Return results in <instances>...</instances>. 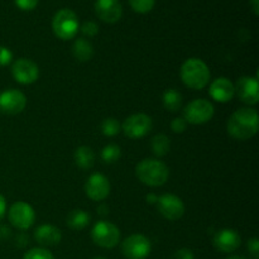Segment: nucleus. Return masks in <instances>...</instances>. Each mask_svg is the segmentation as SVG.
<instances>
[{
  "instance_id": "1",
  "label": "nucleus",
  "mask_w": 259,
  "mask_h": 259,
  "mask_svg": "<svg viewBox=\"0 0 259 259\" xmlns=\"http://www.w3.org/2000/svg\"><path fill=\"white\" fill-rule=\"evenodd\" d=\"M259 115L253 108H240L232 114L227 123L230 137L238 141H248L258 133Z\"/></svg>"
},
{
  "instance_id": "2",
  "label": "nucleus",
  "mask_w": 259,
  "mask_h": 259,
  "mask_svg": "<svg viewBox=\"0 0 259 259\" xmlns=\"http://www.w3.org/2000/svg\"><path fill=\"white\" fill-rule=\"evenodd\" d=\"M180 77L186 88L201 90L206 88L211 78V72L206 63L196 57L185 61L180 70Z\"/></svg>"
},
{
  "instance_id": "3",
  "label": "nucleus",
  "mask_w": 259,
  "mask_h": 259,
  "mask_svg": "<svg viewBox=\"0 0 259 259\" xmlns=\"http://www.w3.org/2000/svg\"><path fill=\"white\" fill-rule=\"evenodd\" d=\"M136 176L147 186L159 187L168 181L169 169L162 161L146 158L136 166Z\"/></svg>"
},
{
  "instance_id": "4",
  "label": "nucleus",
  "mask_w": 259,
  "mask_h": 259,
  "mask_svg": "<svg viewBox=\"0 0 259 259\" xmlns=\"http://www.w3.org/2000/svg\"><path fill=\"white\" fill-rule=\"evenodd\" d=\"M52 29L57 38L62 40L73 39L80 29L76 13L71 9H61L52 19Z\"/></svg>"
},
{
  "instance_id": "5",
  "label": "nucleus",
  "mask_w": 259,
  "mask_h": 259,
  "mask_svg": "<svg viewBox=\"0 0 259 259\" xmlns=\"http://www.w3.org/2000/svg\"><path fill=\"white\" fill-rule=\"evenodd\" d=\"M120 230L108 220H99L91 229V239L96 245L105 249H113L120 242Z\"/></svg>"
},
{
  "instance_id": "6",
  "label": "nucleus",
  "mask_w": 259,
  "mask_h": 259,
  "mask_svg": "<svg viewBox=\"0 0 259 259\" xmlns=\"http://www.w3.org/2000/svg\"><path fill=\"white\" fill-rule=\"evenodd\" d=\"M215 114V108L206 99H195L190 101L184 109V116L187 124L201 125L212 119Z\"/></svg>"
},
{
  "instance_id": "7",
  "label": "nucleus",
  "mask_w": 259,
  "mask_h": 259,
  "mask_svg": "<svg viewBox=\"0 0 259 259\" xmlns=\"http://www.w3.org/2000/svg\"><path fill=\"white\" fill-rule=\"evenodd\" d=\"M153 128V121L147 114L138 113L128 116L121 125V131L128 138L139 139L146 137Z\"/></svg>"
},
{
  "instance_id": "8",
  "label": "nucleus",
  "mask_w": 259,
  "mask_h": 259,
  "mask_svg": "<svg viewBox=\"0 0 259 259\" xmlns=\"http://www.w3.org/2000/svg\"><path fill=\"white\" fill-rule=\"evenodd\" d=\"M8 219L10 224L19 230H27L34 224L35 212L29 204L24 201H17L10 206L8 211Z\"/></svg>"
},
{
  "instance_id": "9",
  "label": "nucleus",
  "mask_w": 259,
  "mask_h": 259,
  "mask_svg": "<svg viewBox=\"0 0 259 259\" xmlns=\"http://www.w3.org/2000/svg\"><path fill=\"white\" fill-rule=\"evenodd\" d=\"M27 106V96L17 89H8L0 93V113L17 115Z\"/></svg>"
},
{
  "instance_id": "10",
  "label": "nucleus",
  "mask_w": 259,
  "mask_h": 259,
  "mask_svg": "<svg viewBox=\"0 0 259 259\" xmlns=\"http://www.w3.org/2000/svg\"><path fill=\"white\" fill-rule=\"evenodd\" d=\"M12 75L20 85H32L39 78V67L29 58H18L12 66Z\"/></svg>"
},
{
  "instance_id": "11",
  "label": "nucleus",
  "mask_w": 259,
  "mask_h": 259,
  "mask_svg": "<svg viewBox=\"0 0 259 259\" xmlns=\"http://www.w3.org/2000/svg\"><path fill=\"white\" fill-rule=\"evenodd\" d=\"M152 249L151 242L142 234H133L126 238L121 244V252L128 259H144Z\"/></svg>"
},
{
  "instance_id": "12",
  "label": "nucleus",
  "mask_w": 259,
  "mask_h": 259,
  "mask_svg": "<svg viewBox=\"0 0 259 259\" xmlns=\"http://www.w3.org/2000/svg\"><path fill=\"white\" fill-rule=\"evenodd\" d=\"M235 95L247 105H255L259 101V82L254 76H243L238 78L234 85Z\"/></svg>"
},
{
  "instance_id": "13",
  "label": "nucleus",
  "mask_w": 259,
  "mask_h": 259,
  "mask_svg": "<svg viewBox=\"0 0 259 259\" xmlns=\"http://www.w3.org/2000/svg\"><path fill=\"white\" fill-rule=\"evenodd\" d=\"M110 181L103 174H93L85 184V194L93 201H103L110 194Z\"/></svg>"
},
{
  "instance_id": "14",
  "label": "nucleus",
  "mask_w": 259,
  "mask_h": 259,
  "mask_svg": "<svg viewBox=\"0 0 259 259\" xmlns=\"http://www.w3.org/2000/svg\"><path fill=\"white\" fill-rule=\"evenodd\" d=\"M159 214L168 220H179L185 214V205L179 196L174 194H164L157 200Z\"/></svg>"
},
{
  "instance_id": "15",
  "label": "nucleus",
  "mask_w": 259,
  "mask_h": 259,
  "mask_svg": "<svg viewBox=\"0 0 259 259\" xmlns=\"http://www.w3.org/2000/svg\"><path fill=\"white\" fill-rule=\"evenodd\" d=\"M212 243H214V247L219 252L232 253L235 252L240 247V244H242V238H240L239 233L237 230L225 228V229L219 230L215 234Z\"/></svg>"
},
{
  "instance_id": "16",
  "label": "nucleus",
  "mask_w": 259,
  "mask_h": 259,
  "mask_svg": "<svg viewBox=\"0 0 259 259\" xmlns=\"http://www.w3.org/2000/svg\"><path fill=\"white\" fill-rule=\"evenodd\" d=\"M95 13L103 22L113 24L123 15V7L119 0H96Z\"/></svg>"
},
{
  "instance_id": "17",
  "label": "nucleus",
  "mask_w": 259,
  "mask_h": 259,
  "mask_svg": "<svg viewBox=\"0 0 259 259\" xmlns=\"http://www.w3.org/2000/svg\"><path fill=\"white\" fill-rule=\"evenodd\" d=\"M210 96L218 103H228L235 95L234 83L227 77H218L210 85Z\"/></svg>"
},
{
  "instance_id": "18",
  "label": "nucleus",
  "mask_w": 259,
  "mask_h": 259,
  "mask_svg": "<svg viewBox=\"0 0 259 259\" xmlns=\"http://www.w3.org/2000/svg\"><path fill=\"white\" fill-rule=\"evenodd\" d=\"M34 239L38 244L43 247H55L60 244L62 239V233L57 227L51 224H42L35 229Z\"/></svg>"
},
{
  "instance_id": "19",
  "label": "nucleus",
  "mask_w": 259,
  "mask_h": 259,
  "mask_svg": "<svg viewBox=\"0 0 259 259\" xmlns=\"http://www.w3.org/2000/svg\"><path fill=\"white\" fill-rule=\"evenodd\" d=\"M90 215L88 214L86 211L81 209H76L72 210L70 214L67 215L66 218V224L70 229L72 230H83L89 224H90Z\"/></svg>"
},
{
  "instance_id": "20",
  "label": "nucleus",
  "mask_w": 259,
  "mask_h": 259,
  "mask_svg": "<svg viewBox=\"0 0 259 259\" xmlns=\"http://www.w3.org/2000/svg\"><path fill=\"white\" fill-rule=\"evenodd\" d=\"M73 57L80 62H88L94 56V47L85 38H78L72 46Z\"/></svg>"
},
{
  "instance_id": "21",
  "label": "nucleus",
  "mask_w": 259,
  "mask_h": 259,
  "mask_svg": "<svg viewBox=\"0 0 259 259\" xmlns=\"http://www.w3.org/2000/svg\"><path fill=\"white\" fill-rule=\"evenodd\" d=\"M75 162L81 169H90L93 168L95 163V153L93 149L88 146L78 147L75 151Z\"/></svg>"
},
{
  "instance_id": "22",
  "label": "nucleus",
  "mask_w": 259,
  "mask_h": 259,
  "mask_svg": "<svg viewBox=\"0 0 259 259\" xmlns=\"http://www.w3.org/2000/svg\"><path fill=\"white\" fill-rule=\"evenodd\" d=\"M151 148L154 156L164 157L169 153L171 149V139L166 134H157L152 138Z\"/></svg>"
},
{
  "instance_id": "23",
  "label": "nucleus",
  "mask_w": 259,
  "mask_h": 259,
  "mask_svg": "<svg viewBox=\"0 0 259 259\" xmlns=\"http://www.w3.org/2000/svg\"><path fill=\"white\" fill-rule=\"evenodd\" d=\"M162 101H163V105L167 110L172 111V113H176V111H179L181 109L182 95L176 89H168V90L164 91Z\"/></svg>"
},
{
  "instance_id": "24",
  "label": "nucleus",
  "mask_w": 259,
  "mask_h": 259,
  "mask_svg": "<svg viewBox=\"0 0 259 259\" xmlns=\"http://www.w3.org/2000/svg\"><path fill=\"white\" fill-rule=\"evenodd\" d=\"M120 157L121 149L118 144H108L101 151V159L108 164L115 163V162H118L120 159Z\"/></svg>"
},
{
  "instance_id": "25",
  "label": "nucleus",
  "mask_w": 259,
  "mask_h": 259,
  "mask_svg": "<svg viewBox=\"0 0 259 259\" xmlns=\"http://www.w3.org/2000/svg\"><path fill=\"white\" fill-rule=\"evenodd\" d=\"M101 132L105 137H115L121 132V125L115 118H106L101 123Z\"/></svg>"
},
{
  "instance_id": "26",
  "label": "nucleus",
  "mask_w": 259,
  "mask_h": 259,
  "mask_svg": "<svg viewBox=\"0 0 259 259\" xmlns=\"http://www.w3.org/2000/svg\"><path fill=\"white\" fill-rule=\"evenodd\" d=\"M156 0H129L132 9L141 14H146V13L151 12L154 7Z\"/></svg>"
},
{
  "instance_id": "27",
  "label": "nucleus",
  "mask_w": 259,
  "mask_h": 259,
  "mask_svg": "<svg viewBox=\"0 0 259 259\" xmlns=\"http://www.w3.org/2000/svg\"><path fill=\"white\" fill-rule=\"evenodd\" d=\"M23 259H55L52 253L47 250L46 248H33L28 250L24 254Z\"/></svg>"
},
{
  "instance_id": "28",
  "label": "nucleus",
  "mask_w": 259,
  "mask_h": 259,
  "mask_svg": "<svg viewBox=\"0 0 259 259\" xmlns=\"http://www.w3.org/2000/svg\"><path fill=\"white\" fill-rule=\"evenodd\" d=\"M81 32L86 37H95L99 33V25L95 22H85L81 27Z\"/></svg>"
},
{
  "instance_id": "29",
  "label": "nucleus",
  "mask_w": 259,
  "mask_h": 259,
  "mask_svg": "<svg viewBox=\"0 0 259 259\" xmlns=\"http://www.w3.org/2000/svg\"><path fill=\"white\" fill-rule=\"evenodd\" d=\"M13 61V52L8 47L4 46H0V66L4 67V66L10 65Z\"/></svg>"
},
{
  "instance_id": "30",
  "label": "nucleus",
  "mask_w": 259,
  "mask_h": 259,
  "mask_svg": "<svg viewBox=\"0 0 259 259\" xmlns=\"http://www.w3.org/2000/svg\"><path fill=\"white\" fill-rule=\"evenodd\" d=\"M187 128V123L182 116H179V118H175L171 123V129L175 132V133H184Z\"/></svg>"
},
{
  "instance_id": "31",
  "label": "nucleus",
  "mask_w": 259,
  "mask_h": 259,
  "mask_svg": "<svg viewBox=\"0 0 259 259\" xmlns=\"http://www.w3.org/2000/svg\"><path fill=\"white\" fill-rule=\"evenodd\" d=\"M39 0H14L15 5L22 10H33L38 5Z\"/></svg>"
},
{
  "instance_id": "32",
  "label": "nucleus",
  "mask_w": 259,
  "mask_h": 259,
  "mask_svg": "<svg viewBox=\"0 0 259 259\" xmlns=\"http://www.w3.org/2000/svg\"><path fill=\"white\" fill-rule=\"evenodd\" d=\"M247 247L249 253L252 254V257L254 259L259 258V240L258 238H252V239L248 240Z\"/></svg>"
},
{
  "instance_id": "33",
  "label": "nucleus",
  "mask_w": 259,
  "mask_h": 259,
  "mask_svg": "<svg viewBox=\"0 0 259 259\" xmlns=\"http://www.w3.org/2000/svg\"><path fill=\"white\" fill-rule=\"evenodd\" d=\"M172 259H195V257L191 250L187 249V248H182V249H179L175 252Z\"/></svg>"
},
{
  "instance_id": "34",
  "label": "nucleus",
  "mask_w": 259,
  "mask_h": 259,
  "mask_svg": "<svg viewBox=\"0 0 259 259\" xmlns=\"http://www.w3.org/2000/svg\"><path fill=\"white\" fill-rule=\"evenodd\" d=\"M5 212H7V201L3 195H0V220L4 218Z\"/></svg>"
},
{
  "instance_id": "35",
  "label": "nucleus",
  "mask_w": 259,
  "mask_h": 259,
  "mask_svg": "<svg viewBox=\"0 0 259 259\" xmlns=\"http://www.w3.org/2000/svg\"><path fill=\"white\" fill-rule=\"evenodd\" d=\"M10 235V229L8 227H0V239H7Z\"/></svg>"
},
{
  "instance_id": "36",
  "label": "nucleus",
  "mask_w": 259,
  "mask_h": 259,
  "mask_svg": "<svg viewBox=\"0 0 259 259\" xmlns=\"http://www.w3.org/2000/svg\"><path fill=\"white\" fill-rule=\"evenodd\" d=\"M250 5H252L253 13L255 15L259 14V0H250Z\"/></svg>"
},
{
  "instance_id": "37",
  "label": "nucleus",
  "mask_w": 259,
  "mask_h": 259,
  "mask_svg": "<svg viewBox=\"0 0 259 259\" xmlns=\"http://www.w3.org/2000/svg\"><path fill=\"white\" fill-rule=\"evenodd\" d=\"M157 200H158V196L154 194H148L147 195V202L149 204H157Z\"/></svg>"
},
{
  "instance_id": "38",
  "label": "nucleus",
  "mask_w": 259,
  "mask_h": 259,
  "mask_svg": "<svg viewBox=\"0 0 259 259\" xmlns=\"http://www.w3.org/2000/svg\"><path fill=\"white\" fill-rule=\"evenodd\" d=\"M227 259H247V258L242 257V255H233V257H229V258H227Z\"/></svg>"
},
{
  "instance_id": "39",
  "label": "nucleus",
  "mask_w": 259,
  "mask_h": 259,
  "mask_svg": "<svg viewBox=\"0 0 259 259\" xmlns=\"http://www.w3.org/2000/svg\"><path fill=\"white\" fill-rule=\"evenodd\" d=\"M94 259H105V258H101V257H96V258H94Z\"/></svg>"
}]
</instances>
